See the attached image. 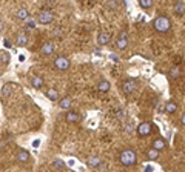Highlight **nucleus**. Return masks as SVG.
I'll return each instance as SVG.
<instances>
[{"label": "nucleus", "mask_w": 185, "mask_h": 172, "mask_svg": "<svg viewBox=\"0 0 185 172\" xmlns=\"http://www.w3.org/2000/svg\"><path fill=\"white\" fill-rule=\"evenodd\" d=\"M151 170H153L151 166H147V167H145V172H151Z\"/></svg>", "instance_id": "nucleus-33"}, {"label": "nucleus", "mask_w": 185, "mask_h": 172, "mask_svg": "<svg viewBox=\"0 0 185 172\" xmlns=\"http://www.w3.org/2000/svg\"><path fill=\"white\" fill-rule=\"evenodd\" d=\"M165 146H167V143L163 138H156L153 141V149H156V151H162V149H165Z\"/></svg>", "instance_id": "nucleus-15"}, {"label": "nucleus", "mask_w": 185, "mask_h": 172, "mask_svg": "<svg viewBox=\"0 0 185 172\" xmlns=\"http://www.w3.org/2000/svg\"><path fill=\"white\" fill-rule=\"evenodd\" d=\"M125 131H127V132H131V131H133V124H131V123H130V124H127Z\"/></svg>", "instance_id": "nucleus-30"}, {"label": "nucleus", "mask_w": 185, "mask_h": 172, "mask_svg": "<svg viewBox=\"0 0 185 172\" xmlns=\"http://www.w3.org/2000/svg\"><path fill=\"white\" fill-rule=\"evenodd\" d=\"M37 20H39L40 23H43V25L51 23V22L54 20V14H53V11H49V10H43V11H40Z\"/></svg>", "instance_id": "nucleus-3"}, {"label": "nucleus", "mask_w": 185, "mask_h": 172, "mask_svg": "<svg viewBox=\"0 0 185 172\" xmlns=\"http://www.w3.org/2000/svg\"><path fill=\"white\" fill-rule=\"evenodd\" d=\"M111 42V34L110 32H107V31H102V32H99V36H97V43L99 45H108Z\"/></svg>", "instance_id": "nucleus-7"}, {"label": "nucleus", "mask_w": 185, "mask_h": 172, "mask_svg": "<svg viewBox=\"0 0 185 172\" xmlns=\"http://www.w3.org/2000/svg\"><path fill=\"white\" fill-rule=\"evenodd\" d=\"M39 144H40V140H34V141H33V146H34V147H39Z\"/></svg>", "instance_id": "nucleus-31"}, {"label": "nucleus", "mask_w": 185, "mask_h": 172, "mask_svg": "<svg viewBox=\"0 0 185 172\" xmlns=\"http://www.w3.org/2000/svg\"><path fill=\"white\" fill-rule=\"evenodd\" d=\"M107 6L111 8V10H117V8H119V3H117V2H108Z\"/></svg>", "instance_id": "nucleus-29"}, {"label": "nucleus", "mask_w": 185, "mask_h": 172, "mask_svg": "<svg viewBox=\"0 0 185 172\" xmlns=\"http://www.w3.org/2000/svg\"><path fill=\"white\" fill-rule=\"evenodd\" d=\"M16 17H17L19 20H28V19H30V13H28L26 8H20V10L16 13Z\"/></svg>", "instance_id": "nucleus-13"}, {"label": "nucleus", "mask_w": 185, "mask_h": 172, "mask_svg": "<svg viewBox=\"0 0 185 172\" xmlns=\"http://www.w3.org/2000/svg\"><path fill=\"white\" fill-rule=\"evenodd\" d=\"M46 97H48L49 100H54V101H56V100L59 98V92L56 91V88H49V89L46 91Z\"/></svg>", "instance_id": "nucleus-20"}, {"label": "nucleus", "mask_w": 185, "mask_h": 172, "mask_svg": "<svg viewBox=\"0 0 185 172\" xmlns=\"http://www.w3.org/2000/svg\"><path fill=\"white\" fill-rule=\"evenodd\" d=\"M59 105H60L62 109H69V108H71V98H69V97H65V98L60 100Z\"/></svg>", "instance_id": "nucleus-23"}, {"label": "nucleus", "mask_w": 185, "mask_h": 172, "mask_svg": "<svg viewBox=\"0 0 185 172\" xmlns=\"http://www.w3.org/2000/svg\"><path fill=\"white\" fill-rule=\"evenodd\" d=\"M80 120V115L77 114V112H74V111H68L66 112V121H69V123H77Z\"/></svg>", "instance_id": "nucleus-11"}, {"label": "nucleus", "mask_w": 185, "mask_h": 172, "mask_svg": "<svg viewBox=\"0 0 185 172\" xmlns=\"http://www.w3.org/2000/svg\"><path fill=\"white\" fill-rule=\"evenodd\" d=\"M147 157L150 158V160H157V157H159V151H156V149H148L147 151Z\"/></svg>", "instance_id": "nucleus-24"}, {"label": "nucleus", "mask_w": 185, "mask_h": 172, "mask_svg": "<svg viewBox=\"0 0 185 172\" xmlns=\"http://www.w3.org/2000/svg\"><path fill=\"white\" fill-rule=\"evenodd\" d=\"M119 160H120V163H122L124 166L130 167V166H134V164H136L137 157H136V152H134L133 149H124V151L120 152Z\"/></svg>", "instance_id": "nucleus-1"}, {"label": "nucleus", "mask_w": 185, "mask_h": 172, "mask_svg": "<svg viewBox=\"0 0 185 172\" xmlns=\"http://www.w3.org/2000/svg\"><path fill=\"white\" fill-rule=\"evenodd\" d=\"M183 123H185V115L182 114V115H180V124H183Z\"/></svg>", "instance_id": "nucleus-32"}, {"label": "nucleus", "mask_w": 185, "mask_h": 172, "mask_svg": "<svg viewBox=\"0 0 185 172\" xmlns=\"http://www.w3.org/2000/svg\"><path fill=\"white\" fill-rule=\"evenodd\" d=\"M122 89H124L125 94L134 92V89H136V82H134V80H125V82L122 83Z\"/></svg>", "instance_id": "nucleus-8"}, {"label": "nucleus", "mask_w": 185, "mask_h": 172, "mask_svg": "<svg viewBox=\"0 0 185 172\" xmlns=\"http://www.w3.org/2000/svg\"><path fill=\"white\" fill-rule=\"evenodd\" d=\"M31 85H33V88L40 89V88L43 86V78H42V77H39V75H34V77L31 78Z\"/></svg>", "instance_id": "nucleus-16"}, {"label": "nucleus", "mask_w": 185, "mask_h": 172, "mask_svg": "<svg viewBox=\"0 0 185 172\" xmlns=\"http://www.w3.org/2000/svg\"><path fill=\"white\" fill-rule=\"evenodd\" d=\"M34 28H36V22L28 19V20H26V23H25V29H26V31H30V29H34Z\"/></svg>", "instance_id": "nucleus-27"}, {"label": "nucleus", "mask_w": 185, "mask_h": 172, "mask_svg": "<svg viewBox=\"0 0 185 172\" xmlns=\"http://www.w3.org/2000/svg\"><path fill=\"white\" fill-rule=\"evenodd\" d=\"M110 82L108 80H100L99 82V85H97V89L100 91V92H108L110 91Z\"/></svg>", "instance_id": "nucleus-18"}, {"label": "nucleus", "mask_w": 185, "mask_h": 172, "mask_svg": "<svg viewBox=\"0 0 185 172\" xmlns=\"http://www.w3.org/2000/svg\"><path fill=\"white\" fill-rule=\"evenodd\" d=\"M128 46V32L127 31H122L117 37V43H116V48L117 49H125Z\"/></svg>", "instance_id": "nucleus-4"}, {"label": "nucleus", "mask_w": 185, "mask_h": 172, "mask_svg": "<svg viewBox=\"0 0 185 172\" xmlns=\"http://www.w3.org/2000/svg\"><path fill=\"white\" fill-rule=\"evenodd\" d=\"M5 46H6V48H10V46H11V42H8V40H5Z\"/></svg>", "instance_id": "nucleus-34"}, {"label": "nucleus", "mask_w": 185, "mask_h": 172, "mask_svg": "<svg viewBox=\"0 0 185 172\" xmlns=\"http://www.w3.org/2000/svg\"><path fill=\"white\" fill-rule=\"evenodd\" d=\"M53 52H54V45H53V42L43 43V46H42V54H43V55H51Z\"/></svg>", "instance_id": "nucleus-10"}, {"label": "nucleus", "mask_w": 185, "mask_h": 172, "mask_svg": "<svg viewBox=\"0 0 185 172\" xmlns=\"http://www.w3.org/2000/svg\"><path fill=\"white\" fill-rule=\"evenodd\" d=\"M16 43H17V46H25V45L28 43V36H26L25 32L19 34L17 39H16Z\"/></svg>", "instance_id": "nucleus-17"}, {"label": "nucleus", "mask_w": 185, "mask_h": 172, "mask_svg": "<svg viewBox=\"0 0 185 172\" xmlns=\"http://www.w3.org/2000/svg\"><path fill=\"white\" fill-rule=\"evenodd\" d=\"M11 92H13V85H11V83H8V85H5V86L2 88V95H3V97H10Z\"/></svg>", "instance_id": "nucleus-22"}, {"label": "nucleus", "mask_w": 185, "mask_h": 172, "mask_svg": "<svg viewBox=\"0 0 185 172\" xmlns=\"http://www.w3.org/2000/svg\"><path fill=\"white\" fill-rule=\"evenodd\" d=\"M54 66H56L59 71H65V69H68V68H69V60H68L66 57L60 55V57H57V59H56Z\"/></svg>", "instance_id": "nucleus-6"}, {"label": "nucleus", "mask_w": 185, "mask_h": 172, "mask_svg": "<svg viewBox=\"0 0 185 172\" xmlns=\"http://www.w3.org/2000/svg\"><path fill=\"white\" fill-rule=\"evenodd\" d=\"M100 163H102V161H100L99 157H88V166H89V167H94V169H96Z\"/></svg>", "instance_id": "nucleus-19"}, {"label": "nucleus", "mask_w": 185, "mask_h": 172, "mask_svg": "<svg viewBox=\"0 0 185 172\" xmlns=\"http://www.w3.org/2000/svg\"><path fill=\"white\" fill-rule=\"evenodd\" d=\"M153 26H154V29H156L157 32H167V31H170V28H171V20H170L167 16H159V17L154 19Z\"/></svg>", "instance_id": "nucleus-2"}, {"label": "nucleus", "mask_w": 185, "mask_h": 172, "mask_svg": "<svg viewBox=\"0 0 185 172\" xmlns=\"http://www.w3.org/2000/svg\"><path fill=\"white\" fill-rule=\"evenodd\" d=\"M183 11H185V3L182 2H176L174 3V14L176 16H183Z\"/></svg>", "instance_id": "nucleus-12"}, {"label": "nucleus", "mask_w": 185, "mask_h": 172, "mask_svg": "<svg viewBox=\"0 0 185 172\" xmlns=\"http://www.w3.org/2000/svg\"><path fill=\"white\" fill-rule=\"evenodd\" d=\"M53 166H54V167H57V169H62V167L65 166V163H63L60 158H56V160L53 161Z\"/></svg>", "instance_id": "nucleus-28"}, {"label": "nucleus", "mask_w": 185, "mask_h": 172, "mask_svg": "<svg viewBox=\"0 0 185 172\" xmlns=\"http://www.w3.org/2000/svg\"><path fill=\"white\" fill-rule=\"evenodd\" d=\"M176 111H177V105H176V101L170 100V101L165 103V112H168V114H174Z\"/></svg>", "instance_id": "nucleus-14"}, {"label": "nucleus", "mask_w": 185, "mask_h": 172, "mask_svg": "<svg viewBox=\"0 0 185 172\" xmlns=\"http://www.w3.org/2000/svg\"><path fill=\"white\" fill-rule=\"evenodd\" d=\"M10 60H11V55H10V52H2V54H0V62H2V63H5V65H8L10 63Z\"/></svg>", "instance_id": "nucleus-26"}, {"label": "nucleus", "mask_w": 185, "mask_h": 172, "mask_svg": "<svg viewBox=\"0 0 185 172\" xmlns=\"http://www.w3.org/2000/svg\"><path fill=\"white\" fill-rule=\"evenodd\" d=\"M0 29H2V23H0Z\"/></svg>", "instance_id": "nucleus-35"}, {"label": "nucleus", "mask_w": 185, "mask_h": 172, "mask_svg": "<svg viewBox=\"0 0 185 172\" xmlns=\"http://www.w3.org/2000/svg\"><path fill=\"white\" fill-rule=\"evenodd\" d=\"M170 77L174 80V78H179L180 77V68L179 66H173L171 69H170Z\"/></svg>", "instance_id": "nucleus-21"}, {"label": "nucleus", "mask_w": 185, "mask_h": 172, "mask_svg": "<svg viewBox=\"0 0 185 172\" xmlns=\"http://www.w3.org/2000/svg\"><path fill=\"white\" fill-rule=\"evenodd\" d=\"M139 6L144 10H148L153 6V0H139Z\"/></svg>", "instance_id": "nucleus-25"}, {"label": "nucleus", "mask_w": 185, "mask_h": 172, "mask_svg": "<svg viewBox=\"0 0 185 172\" xmlns=\"http://www.w3.org/2000/svg\"><path fill=\"white\" fill-rule=\"evenodd\" d=\"M137 134L140 137H147L151 134V123L150 121H142L139 126H137Z\"/></svg>", "instance_id": "nucleus-5"}, {"label": "nucleus", "mask_w": 185, "mask_h": 172, "mask_svg": "<svg viewBox=\"0 0 185 172\" xmlns=\"http://www.w3.org/2000/svg\"><path fill=\"white\" fill-rule=\"evenodd\" d=\"M30 158H31V155H30L28 151L22 149V151L17 152V161H20V163H26V161H30Z\"/></svg>", "instance_id": "nucleus-9"}]
</instances>
